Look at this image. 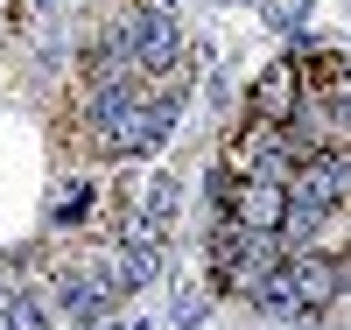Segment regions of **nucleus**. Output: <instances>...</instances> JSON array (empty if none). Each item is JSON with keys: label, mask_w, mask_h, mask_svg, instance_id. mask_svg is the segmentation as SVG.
<instances>
[{"label": "nucleus", "mask_w": 351, "mask_h": 330, "mask_svg": "<svg viewBox=\"0 0 351 330\" xmlns=\"http://www.w3.org/2000/svg\"><path fill=\"white\" fill-rule=\"evenodd\" d=\"M302 64V106L288 119L309 155H351V64L344 56H295Z\"/></svg>", "instance_id": "f257e3e1"}, {"label": "nucleus", "mask_w": 351, "mask_h": 330, "mask_svg": "<svg viewBox=\"0 0 351 330\" xmlns=\"http://www.w3.org/2000/svg\"><path fill=\"white\" fill-rule=\"evenodd\" d=\"M295 106H302V64L281 56V64H267L260 84H253V119H260V127H288Z\"/></svg>", "instance_id": "f03ea898"}, {"label": "nucleus", "mask_w": 351, "mask_h": 330, "mask_svg": "<svg viewBox=\"0 0 351 330\" xmlns=\"http://www.w3.org/2000/svg\"><path fill=\"white\" fill-rule=\"evenodd\" d=\"M281 267H288V288H295V309H324V303H337L344 260H330V253H288Z\"/></svg>", "instance_id": "7ed1b4c3"}]
</instances>
